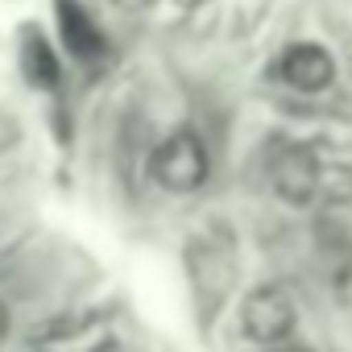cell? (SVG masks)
Here are the masks:
<instances>
[{
	"instance_id": "1",
	"label": "cell",
	"mask_w": 352,
	"mask_h": 352,
	"mask_svg": "<svg viewBox=\"0 0 352 352\" xmlns=\"http://www.w3.org/2000/svg\"><path fill=\"white\" fill-rule=\"evenodd\" d=\"M208 170H212V157H208V145L199 133L191 129H179V133H170L153 157H149V174H153V183L170 195H191L208 183Z\"/></svg>"
},
{
	"instance_id": "2",
	"label": "cell",
	"mask_w": 352,
	"mask_h": 352,
	"mask_svg": "<svg viewBox=\"0 0 352 352\" xmlns=\"http://www.w3.org/2000/svg\"><path fill=\"white\" fill-rule=\"evenodd\" d=\"M298 323V307L286 286H257L241 302V327L257 344H282Z\"/></svg>"
},
{
	"instance_id": "3",
	"label": "cell",
	"mask_w": 352,
	"mask_h": 352,
	"mask_svg": "<svg viewBox=\"0 0 352 352\" xmlns=\"http://www.w3.org/2000/svg\"><path fill=\"white\" fill-rule=\"evenodd\" d=\"M274 191L294 208H307V204L319 199V157H315V149L290 145L274 157Z\"/></svg>"
},
{
	"instance_id": "4",
	"label": "cell",
	"mask_w": 352,
	"mask_h": 352,
	"mask_svg": "<svg viewBox=\"0 0 352 352\" xmlns=\"http://www.w3.org/2000/svg\"><path fill=\"white\" fill-rule=\"evenodd\" d=\"M278 71H282V79H286L294 91L315 96V91L331 87V79H336V58H331L319 42H298V46H290V50L282 54Z\"/></svg>"
},
{
	"instance_id": "5",
	"label": "cell",
	"mask_w": 352,
	"mask_h": 352,
	"mask_svg": "<svg viewBox=\"0 0 352 352\" xmlns=\"http://www.w3.org/2000/svg\"><path fill=\"white\" fill-rule=\"evenodd\" d=\"M54 13H58V30H63V42L71 50V58H79V63L104 58L108 38H104V30L96 25V17L79 5V0H54Z\"/></svg>"
},
{
	"instance_id": "6",
	"label": "cell",
	"mask_w": 352,
	"mask_h": 352,
	"mask_svg": "<svg viewBox=\"0 0 352 352\" xmlns=\"http://www.w3.org/2000/svg\"><path fill=\"white\" fill-rule=\"evenodd\" d=\"M21 71H25V79L34 87H54L58 83V63H54L46 38L34 34V30L25 34V46H21Z\"/></svg>"
},
{
	"instance_id": "7",
	"label": "cell",
	"mask_w": 352,
	"mask_h": 352,
	"mask_svg": "<svg viewBox=\"0 0 352 352\" xmlns=\"http://www.w3.org/2000/svg\"><path fill=\"white\" fill-rule=\"evenodd\" d=\"M319 199L352 204V162H319Z\"/></svg>"
},
{
	"instance_id": "8",
	"label": "cell",
	"mask_w": 352,
	"mask_h": 352,
	"mask_svg": "<svg viewBox=\"0 0 352 352\" xmlns=\"http://www.w3.org/2000/svg\"><path fill=\"white\" fill-rule=\"evenodd\" d=\"M5 336H9V307L0 302V340H5Z\"/></svg>"
},
{
	"instance_id": "9",
	"label": "cell",
	"mask_w": 352,
	"mask_h": 352,
	"mask_svg": "<svg viewBox=\"0 0 352 352\" xmlns=\"http://www.w3.org/2000/svg\"><path fill=\"white\" fill-rule=\"evenodd\" d=\"M290 352H311V348H290Z\"/></svg>"
}]
</instances>
